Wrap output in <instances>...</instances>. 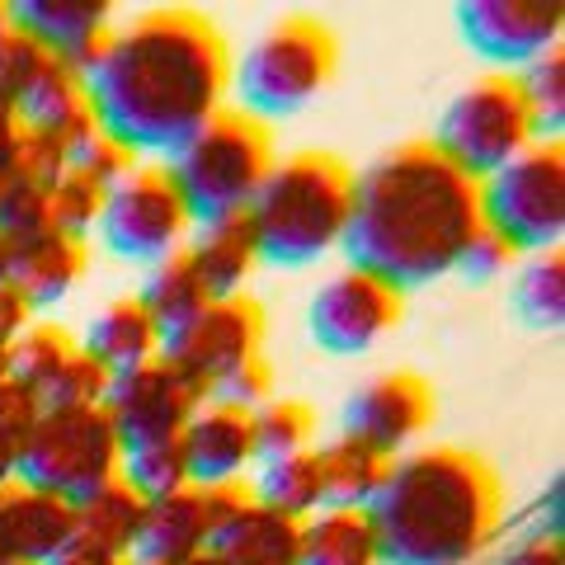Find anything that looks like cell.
Masks as SVG:
<instances>
[{"label": "cell", "mask_w": 565, "mask_h": 565, "mask_svg": "<svg viewBox=\"0 0 565 565\" xmlns=\"http://www.w3.org/2000/svg\"><path fill=\"white\" fill-rule=\"evenodd\" d=\"M76 81L90 128L132 166L161 170L217 118L226 62L199 14L161 10L109 29Z\"/></svg>", "instance_id": "1"}, {"label": "cell", "mask_w": 565, "mask_h": 565, "mask_svg": "<svg viewBox=\"0 0 565 565\" xmlns=\"http://www.w3.org/2000/svg\"><path fill=\"white\" fill-rule=\"evenodd\" d=\"M476 226V184L448 170L429 147H405L349 174L340 255L349 274L401 297L448 278Z\"/></svg>", "instance_id": "2"}, {"label": "cell", "mask_w": 565, "mask_h": 565, "mask_svg": "<svg viewBox=\"0 0 565 565\" xmlns=\"http://www.w3.org/2000/svg\"><path fill=\"white\" fill-rule=\"evenodd\" d=\"M363 519L377 565H471L500 523V490L462 452H419L382 471Z\"/></svg>", "instance_id": "3"}, {"label": "cell", "mask_w": 565, "mask_h": 565, "mask_svg": "<svg viewBox=\"0 0 565 565\" xmlns=\"http://www.w3.org/2000/svg\"><path fill=\"white\" fill-rule=\"evenodd\" d=\"M349 207V170L330 156H292L269 166L241 217L250 259L264 269H311L330 250H340Z\"/></svg>", "instance_id": "4"}, {"label": "cell", "mask_w": 565, "mask_h": 565, "mask_svg": "<svg viewBox=\"0 0 565 565\" xmlns=\"http://www.w3.org/2000/svg\"><path fill=\"white\" fill-rule=\"evenodd\" d=\"M161 174L189 232H226V226H241L255 189L269 174V141L255 122L217 114L174 161L161 166Z\"/></svg>", "instance_id": "5"}, {"label": "cell", "mask_w": 565, "mask_h": 565, "mask_svg": "<svg viewBox=\"0 0 565 565\" xmlns=\"http://www.w3.org/2000/svg\"><path fill=\"white\" fill-rule=\"evenodd\" d=\"M114 462L118 444L109 415L99 405H71L29 424L10 457V476L29 494H43L66 514H81L114 490Z\"/></svg>", "instance_id": "6"}, {"label": "cell", "mask_w": 565, "mask_h": 565, "mask_svg": "<svg viewBox=\"0 0 565 565\" xmlns=\"http://www.w3.org/2000/svg\"><path fill=\"white\" fill-rule=\"evenodd\" d=\"M330 66H334V47L321 24L288 20L269 29L226 71V90H232L236 118L255 122V128L259 122L297 118L321 95V85L330 81Z\"/></svg>", "instance_id": "7"}, {"label": "cell", "mask_w": 565, "mask_h": 565, "mask_svg": "<svg viewBox=\"0 0 565 565\" xmlns=\"http://www.w3.org/2000/svg\"><path fill=\"white\" fill-rule=\"evenodd\" d=\"M476 222L509 255H556L565 236V161L561 147H527L504 170L476 184Z\"/></svg>", "instance_id": "8"}, {"label": "cell", "mask_w": 565, "mask_h": 565, "mask_svg": "<svg viewBox=\"0 0 565 565\" xmlns=\"http://www.w3.org/2000/svg\"><path fill=\"white\" fill-rule=\"evenodd\" d=\"M95 245L118 264H137V269H161V264L180 259L189 241V222L174 193L166 184V174L156 166H132L128 174L99 193Z\"/></svg>", "instance_id": "9"}, {"label": "cell", "mask_w": 565, "mask_h": 565, "mask_svg": "<svg viewBox=\"0 0 565 565\" xmlns=\"http://www.w3.org/2000/svg\"><path fill=\"white\" fill-rule=\"evenodd\" d=\"M438 161L457 170L467 184H481L486 174L504 170L514 156L527 151V114L514 90V81L494 76L467 85L434 122V147Z\"/></svg>", "instance_id": "10"}, {"label": "cell", "mask_w": 565, "mask_h": 565, "mask_svg": "<svg viewBox=\"0 0 565 565\" xmlns=\"http://www.w3.org/2000/svg\"><path fill=\"white\" fill-rule=\"evenodd\" d=\"M457 33L476 62L519 76L561 43V6L546 0H467L457 6Z\"/></svg>", "instance_id": "11"}, {"label": "cell", "mask_w": 565, "mask_h": 565, "mask_svg": "<svg viewBox=\"0 0 565 565\" xmlns=\"http://www.w3.org/2000/svg\"><path fill=\"white\" fill-rule=\"evenodd\" d=\"M396 302L386 288L359 274H334L307 302V340L326 359H359L396 326Z\"/></svg>", "instance_id": "12"}, {"label": "cell", "mask_w": 565, "mask_h": 565, "mask_svg": "<svg viewBox=\"0 0 565 565\" xmlns=\"http://www.w3.org/2000/svg\"><path fill=\"white\" fill-rule=\"evenodd\" d=\"M434 415V396L419 377H377L349 392V401L340 405V438L353 444L359 452L377 457H396L424 434V424Z\"/></svg>", "instance_id": "13"}, {"label": "cell", "mask_w": 565, "mask_h": 565, "mask_svg": "<svg viewBox=\"0 0 565 565\" xmlns=\"http://www.w3.org/2000/svg\"><path fill=\"white\" fill-rule=\"evenodd\" d=\"M255 340H259V311L241 302H222V307H203L180 334L156 344V363H166L170 373H180L203 392V382L255 359Z\"/></svg>", "instance_id": "14"}, {"label": "cell", "mask_w": 565, "mask_h": 565, "mask_svg": "<svg viewBox=\"0 0 565 565\" xmlns=\"http://www.w3.org/2000/svg\"><path fill=\"white\" fill-rule=\"evenodd\" d=\"M6 24L43 62L81 71L90 62V52L109 39V6H90V0H24V6L6 10Z\"/></svg>", "instance_id": "15"}, {"label": "cell", "mask_w": 565, "mask_h": 565, "mask_svg": "<svg viewBox=\"0 0 565 565\" xmlns=\"http://www.w3.org/2000/svg\"><path fill=\"white\" fill-rule=\"evenodd\" d=\"M203 556L217 565H292L297 561V523L278 519L259 504L236 500V490L212 494Z\"/></svg>", "instance_id": "16"}, {"label": "cell", "mask_w": 565, "mask_h": 565, "mask_svg": "<svg viewBox=\"0 0 565 565\" xmlns=\"http://www.w3.org/2000/svg\"><path fill=\"white\" fill-rule=\"evenodd\" d=\"M180 467L184 486L199 494H226L250 471V424L245 415L199 405L180 429Z\"/></svg>", "instance_id": "17"}, {"label": "cell", "mask_w": 565, "mask_h": 565, "mask_svg": "<svg viewBox=\"0 0 565 565\" xmlns=\"http://www.w3.org/2000/svg\"><path fill=\"white\" fill-rule=\"evenodd\" d=\"M207 514H212V494H199V490H180L170 500L141 504L122 561L128 565H189L193 556H203Z\"/></svg>", "instance_id": "18"}, {"label": "cell", "mask_w": 565, "mask_h": 565, "mask_svg": "<svg viewBox=\"0 0 565 565\" xmlns=\"http://www.w3.org/2000/svg\"><path fill=\"white\" fill-rule=\"evenodd\" d=\"M10 118H14V128L29 141H39V147H62L66 137L90 128L76 71H66L57 62H39L24 76L20 90L10 95Z\"/></svg>", "instance_id": "19"}, {"label": "cell", "mask_w": 565, "mask_h": 565, "mask_svg": "<svg viewBox=\"0 0 565 565\" xmlns=\"http://www.w3.org/2000/svg\"><path fill=\"white\" fill-rule=\"evenodd\" d=\"M76 353L99 377H128L137 367L156 363V330L137 302H114L85 321Z\"/></svg>", "instance_id": "20"}, {"label": "cell", "mask_w": 565, "mask_h": 565, "mask_svg": "<svg viewBox=\"0 0 565 565\" xmlns=\"http://www.w3.org/2000/svg\"><path fill=\"white\" fill-rule=\"evenodd\" d=\"M10 264V292L20 297L24 311H52L66 302L71 282L81 274V245L62 236H33L24 245H14Z\"/></svg>", "instance_id": "21"}, {"label": "cell", "mask_w": 565, "mask_h": 565, "mask_svg": "<svg viewBox=\"0 0 565 565\" xmlns=\"http://www.w3.org/2000/svg\"><path fill=\"white\" fill-rule=\"evenodd\" d=\"M180 259H184L189 278L199 282L207 307L236 302L245 288V274H250V264H255L241 226H226V232H189Z\"/></svg>", "instance_id": "22"}, {"label": "cell", "mask_w": 565, "mask_h": 565, "mask_svg": "<svg viewBox=\"0 0 565 565\" xmlns=\"http://www.w3.org/2000/svg\"><path fill=\"white\" fill-rule=\"evenodd\" d=\"M311 467H316V514H363L386 471L377 457L359 452L344 438L311 452Z\"/></svg>", "instance_id": "23"}, {"label": "cell", "mask_w": 565, "mask_h": 565, "mask_svg": "<svg viewBox=\"0 0 565 565\" xmlns=\"http://www.w3.org/2000/svg\"><path fill=\"white\" fill-rule=\"evenodd\" d=\"M114 486L137 504H156L189 490L180 467V438H132V444H118Z\"/></svg>", "instance_id": "24"}, {"label": "cell", "mask_w": 565, "mask_h": 565, "mask_svg": "<svg viewBox=\"0 0 565 565\" xmlns=\"http://www.w3.org/2000/svg\"><path fill=\"white\" fill-rule=\"evenodd\" d=\"M292 565H377L373 527L363 514H311L297 523Z\"/></svg>", "instance_id": "25"}, {"label": "cell", "mask_w": 565, "mask_h": 565, "mask_svg": "<svg viewBox=\"0 0 565 565\" xmlns=\"http://www.w3.org/2000/svg\"><path fill=\"white\" fill-rule=\"evenodd\" d=\"M514 90H519L523 114H527V141H537V147H561V128H565V62H561V52H546L542 62L519 71Z\"/></svg>", "instance_id": "26"}, {"label": "cell", "mask_w": 565, "mask_h": 565, "mask_svg": "<svg viewBox=\"0 0 565 565\" xmlns=\"http://www.w3.org/2000/svg\"><path fill=\"white\" fill-rule=\"evenodd\" d=\"M509 307L527 330H561L565 316V274L561 255H533L523 259L509 278Z\"/></svg>", "instance_id": "27"}, {"label": "cell", "mask_w": 565, "mask_h": 565, "mask_svg": "<svg viewBox=\"0 0 565 565\" xmlns=\"http://www.w3.org/2000/svg\"><path fill=\"white\" fill-rule=\"evenodd\" d=\"M250 494L259 509L288 519V523H307L316 514V467L311 452L288 457V462H264L250 471Z\"/></svg>", "instance_id": "28"}, {"label": "cell", "mask_w": 565, "mask_h": 565, "mask_svg": "<svg viewBox=\"0 0 565 565\" xmlns=\"http://www.w3.org/2000/svg\"><path fill=\"white\" fill-rule=\"evenodd\" d=\"M245 424H250V467L302 457L311 444V429H316L311 411L297 401H264Z\"/></svg>", "instance_id": "29"}, {"label": "cell", "mask_w": 565, "mask_h": 565, "mask_svg": "<svg viewBox=\"0 0 565 565\" xmlns=\"http://www.w3.org/2000/svg\"><path fill=\"white\" fill-rule=\"evenodd\" d=\"M269 396H274V377H269V367H264L259 353L236 363V367H226V373H217L212 382H203V392H199V401L212 405V411H232L245 419H250Z\"/></svg>", "instance_id": "30"}, {"label": "cell", "mask_w": 565, "mask_h": 565, "mask_svg": "<svg viewBox=\"0 0 565 565\" xmlns=\"http://www.w3.org/2000/svg\"><path fill=\"white\" fill-rule=\"evenodd\" d=\"M494 537L504 546L514 542H533V546H561V471H552V481L537 490L533 504L514 509L494 523Z\"/></svg>", "instance_id": "31"}, {"label": "cell", "mask_w": 565, "mask_h": 565, "mask_svg": "<svg viewBox=\"0 0 565 565\" xmlns=\"http://www.w3.org/2000/svg\"><path fill=\"white\" fill-rule=\"evenodd\" d=\"M509 255L500 241L494 236H486L481 226H476L471 232V241L462 245V250H457V259H452V274L467 282V288H490V282H500L504 274H509Z\"/></svg>", "instance_id": "32"}, {"label": "cell", "mask_w": 565, "mask_h": 565, "mask_svg": "<svg viewBox=\"0 0 565 565\" xmlns=\"http://www.w3.org/2000/svg\"><path fill=\"white\" fill-rule=\"evenodd\" d=\"M490 565H561V546H533V542H514L500 546Z\"/></svg>", "instance_id": "33"}]
</instances>
